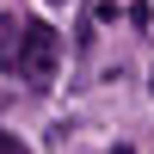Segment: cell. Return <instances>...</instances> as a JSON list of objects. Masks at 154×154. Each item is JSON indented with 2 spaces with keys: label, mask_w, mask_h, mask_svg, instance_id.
<instances>
[{
  "label": "cell",
  "mask_w": 154,
  "mask_h": 154,
  "mask_svg": "<svg viewBox=\"0 0 154 154\" xmlns=\"http://www.w3.org/2000/svg\"><path fill=\"white\" fill-rule=\"evenodd\" d=\"M6 68L19 74L25 86H37V93H43V86L56 80V68H62V37H56V25H43V19H25L19 56H12Z\"/></svg>",
  "instance_id": "obj_1"
},
{
  "label": "cell",
  "mask_w": 154,
  "mask_h": 154,
  "mask_svg": "<svg viewBox=\"0 0 154 154\" xmlns=\"http://www.w3.org/2000/svg\"><path fill=\"white\" fill-rule=\"evenodd\" d=\"M19 37H25V19H12V12H6V19H0V62L19 56Z\"/></svg>",
  "instance_id": "obj_2"
},
{
  "label": "cell",
  "mask_w": 154,
  "mask_h": 154,
  "mask_svg": "<svg viewBox=\"0 0 154 154\" xmlns=\"http://www.w3.org/2000/svg\"><path fill=\"white\" fill-rule=\"evenodd\" d=\"M0 154H31V148H25V142H19L12 130H0Z\"/></svg>",
  "instance_id": "obj_3"
},
{
  "label": "cell",
  "mask_w": 154,
  "mask_h": 154,
  "mask_svg": "<svg viewBox=\"0 0 154 154\" xmlns=\"http://www.w3.org/2000/svg\"><path fill=\"white\" fill-rule=\"evenodd\" d=\"M105 154H136V148H130V142H117V148H105Z\"/></svg>",
  "instance_id": "obj_4"
},
{
  "label": "cell",
  "mask_w": 154,
  "mask_h": 154,
  "mask_svg": "<svg viewBox=\"0 0 154 154\" xmlns=\"http://www.w3.org/2000/svg\"><path fill=\"white\" fill-rule=\"evenodd\" d=\"M49 6H68V0H49Z\"/></svg>",
  "instance_id": "obj_5"
},
{
  "label": "cell",
  "mask_w": 154,
  "mask_h": 154,
  "mask_svg": "<svg viewBox=\"0 0 154 154\" xmlns=\"http://www.w3.org/2000/svg\"><path fill=\"white\" fill-rule=\"evenodd\" d=\"M148 93H154V74H148Z\"/></svg>",
  "instance_id": "obj_6"
}]
</instances>
